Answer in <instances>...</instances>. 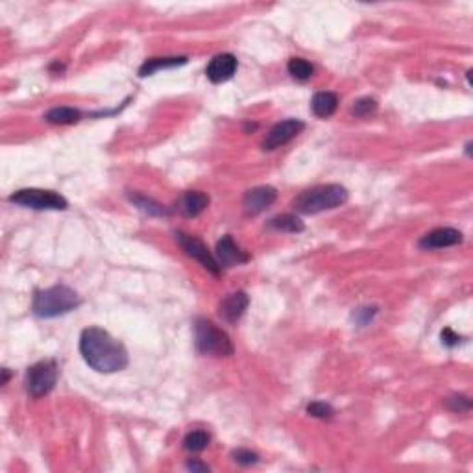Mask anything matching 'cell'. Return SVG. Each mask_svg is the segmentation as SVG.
<instances>
[{"mask_svg":"<svg viewBox=\"0 0 473 473\" xmlns=\"http://www.w3.org/2000/svg\"><path fill=\"white\" fill-rule=\"evenodd\" d=\"M80 353L98 374H115L128 366V352L102 327H87L80 337Z\"/></svg>","mask_w":473,"mask_h":473,"instance_id":"6da1fadb","label":"cell"},{"mask_svg":"<svg viewBox=\"0 0 473 473\" xmlns=\"http://www.w3.org/2000/svg\"><path fill=\"white\" fill-rule=\"evenodd\" d=\"M348 202V189L337 183L318 185L303 190L302 195L294 200V209L302 214H316L322 211L337 209Z\"/></svg>","mask_w":473,"mask_h":473,"instance_id":"7a4b0ae2","label":"cell"},{"mask_svg":"<svg viewBox=\"0 0 473 473\" xmlns=\"http://www.w3.org/2000/svg\"><path fill=\"white\" fill-rule=\"evenodd\" d=\"M82 300L67 285H54L50 288L39 290L33 298V315L38 318H58L80 307Z\"/></svg>","mask_w":473,"mask_h":473,"instance_id":"3957f363","label":"cell"},{"mask_svg":"<svg viewBox=\"0 0 473 473\" xmlns=\"http://www.w3.org/2000/svg\"><path fill=\"white\" fill-rule=\"evenodd\" d=\"M195 344L202 355L211 357H229L233 355V342L229 335L217 327L207 318H198L195 324Z\"/></svg>","mask_w":473,"mask_h":473,"instance_id":"277c9868","label":"cell"},{"mask_svg":"<svg viewBox=\"0 0 473 473\" xmlns=\"http://www.w3.org/2000/svg\"><path fill=\"white\" fill-rule=\"evenodd\" d=\"M10 202L38 211H63L69 207V202L60 192L45 189H21L10 196Z\"/></svg>","mask_w":473,"mask_h":473,"instance_id":"5b68a950","label":"cell"},{"mask_svg":"<svg viewBox=\"0 0 473 473\" xmlns=\"http://www.w3.org/2000/svg\"><path fill=\"white\" fill-rule=\"evenodd\" d=\"M58 364L54 361L36 362L26 371V390L32 398H43L50 394L58 383Z\"/></svg>","mask_w":473,"mask_h":473,"instance_id":"8992f818","label":"cell"},{"mask_svg":"<svg viewBox=\"0 0 473 473\" xmlns=\"http://www.w3.org/2000/svg\"><path fill=\"white\" fill-rule=\"evenodd\" d=\"M174 236H176V242L180 244L181 250L185 251L189 257H192L195 261H198L200 265L204 266L207 272H211L213 276H218L220 272H222V268H220V265L217 263V259H214L213 254L209 251V248L205 246L204 242L200 241V239H196V236L189 235V233H183V232H176L174 233Z\"/></svg>","mask_w":473,"mask_h":473,"instance_id":"52a82bcc","label":"cell"},{"mask_svg":"<svg viewBox=\"0 0 473 473\" xmlns=\"http://www.w3.org/2000/svg\"><path fill=\"white\" fill-rule=\"evenodd\" d=\"M303 128H305V124H303L302 121H298V119H287V121L283 122H278V124L268 131L266 139L263 141L261 146H263V150H268V152L270 150L279 148V146L290 143L294 137L302 134Z\"/></svg>","mask_w":473,"mask_h":473,"instance_id":"ba28073f","label":"cell"},{"mask_svg":"<svg viewBox=\"0 0 473 473\" xmlns=\"http://www.w3.org/2000/svg\"><path fill=\"white\" fill-rule=\"evenodd\" d=\"M276 198H278V190H276L274 187H256V189H250L246 195H244L242 205H244L246 214L256 217V214H261L263 211H266L270 205L274 204Z\"/></svg>","mask_w":473,"mask_h":473,"instance_id":"9c48e42d","label":"cell"},{"mask_svg":"<svg viewBox=\"0 0 473 473\" xmlns=\"http://www.w3.org/2000/svg\"><path fill=\"white\" fill-rule=\"evenodd\" d=\"M462 233L455 227H436V229L425 233L420 239V248H423V250H440V248L457 246L462 242Z\"/></svg>","mask_w":473,"mask_h":473,"instance_id":"30bf717a","label":"cell"},{"mask_svg":"<svg viewBox=\"0 0 473 473\" xmlns=\"http://www.w3.org/2000/svg\"><path fill=\"white\" fill-rule=\"evenodd\" d=\"M214 259H217V263L220 265V268H222V266L224 268H229V266H239L248 263L250 256H248L246 251H242L241 248L236 246L232 236L226 235L217 242V256H214Z\"/></svg>","mask_w":473,"mask_h":473,"instance_id":"8fae6325","label":"cell"},{"mask_svg":"<svg viewBox=\"0 0 473 473\" xmlns=\"http://www.w3.org/2000/svg\"><path fill=\"white\" fill-rule=\"evenodd\" d=\"M236 67H239V61H236L233 54H218V56H214L213 60L209 61L207 69H205V76L213 84H222V82L233 78V75L236 72Z\"/></svg>","mask_w":473,"mask_h":473,"instance_id":"7c38bea8","label":"cell"},{"mask_svg":"<svg viewBox=\"0 0 473 473\" xmlns=\"http://www.w3.org/2000/svg\"><path fill=\"white\" fill-rule=\"evenodd\" d=\"M248 305H250V298L246 293H233L226 296L218 305V315L222 316L227 324H235L236 320H241L242 315L246 312Z\"/></svg>","mask_w":473,"mask_h":473,"instance_id":"4fadbf2b","label":"cell"},{"mask_svg":"<svg viewBox=\"0 0 473 473\" xmlns=\"http://www.w3.org/2000/svg\"><path fill=\"white\" fill-rule=\"evenodd\" d=\"M209 205V196L202 190H185L181 195L180 202H178V209L183 217H198L207 209Z\"/></svg>","mask_w":473,"mask_h":473,"instance_id":"5bb4252c","label":"cell"},{"mask_svg":"<svg viewBox=\"0 0 473 473\" xmlns=\"http://www.w3.org/2000/svg\"><path fill=\"white\" fill-rule=\"evenodd\" d=\"M312 113H315L318 119H327V116L333 115L339 107V97L331 91H320L312 97Z\"/></svg>","mask_w":473,"mask_h":473,"instance_id":"9a60e30c","label":"cell"},{"mask_svg":"<svg viewBox=\"0 0 473 473\" xmlns=\"http://www.w3.org/2000/svg\"><path fill=\"white\" fill-rule=\"evenodd\" d=\"M185 63L187 58H152V60H146L141 65L139 76L146 78V76H152L153 72H158L161 69H172V67L185 65Z\"/></svg>","mask_w":473,"mask_h":473,"instance_id":"2e32d148","label":"cell"},{"mask_svg":"<svg viewBox=\"0 0 473 473\" xmlns=\"http://www.w3.org/2000/svg\"><path fill=\"white\" fill-rule=\"evenodd\" d=\"M82 119V112L75 109V107L69 106H60V107H52L50 112L45 115V121L50 122V124H76V122Z\"/></svg>","mask_w":473,"mask_h":473,"instance_id":"e0dca14e","label":"cell"},{"mask_svg":"<svg viewBox=\"0 0 473 473\" xmlns=\"http://www.w3.org/2000/svg\"><path fill=\"white\" fill-rule=\"evenodd\" d=\"M268 226L285 233H302L305 229V224L296 214H279V217H274L270 220Z\"/></svg>","mask_w":473,"mask_h":473,"instance_id":"ac0fdd59","label":"cell"},{"mask_svg":"<svg viewBox=\"0 0 473 473\" xmlns=\"http://www.w3.org/2000/svg\"><path fill=\"white\" fill-rule=\"evenodd\" d=\"M131 204H135L137 207L146 214H152V217H167L170 214V209H167L165 205L158 204V202H153L152 198H146V196L141 195H130Z\"/></svg>","mask_w":473,"mask_h":473,"instance_id":"d6986e66","label":"cell"},{"mask_svg":"<svg viewBox=\"0 0 473 473\" xmlns=\"http://www.w3.org/2000/svg\"><path fill=\"white\" fill-rule=\"evenodd\" d=\"M287 69L288 75L293 76V78L300 80V82L309 80L312 76V72H315V67H312L307 60H303V58H293V60L288 61Z\"/></svg>","mask_w":473,"mask_h":473,"instance_id":"ffe728a7","label":"cell"},{"mask_svg":"<svg viewBox=\"0 0 473 473\" xmlns=\"http://www.w3.org/2000/svg\"><path fill=\"white\" fill-rule=\"evenodd\" d=\"M209 435L205 431H192L185 436V440H183V447L187 451H192V453H200V451H204L205 447L209 445Z\"/></svg>","mask_w":473,"mask_h":473,"instance_id":"44dd1931","label":"cell"},{"mask_svg":"<svg viewBox=\"0 0 473 473\" xmlns=\"http://www.w3.org/2000/svg\"><path fill=\"white\" fill-rule=\"evenodd\" d=\"M377 112V102L376 100H374V98H370V97H364V98H359L357 102L353 104V107H352V113L355 116H362V119H364V116H370V115H374V113Z\"/></svg>","mask_w":473,"mask_h":473,"instance_id":"7402d4cb","label":"cell"},{"mask_svg":"<svg viewBox=\"0 0 473 473\" xmlns=\"http://www.w3.org/2000/svg\"><path fill=\"white\" fill-rule=\"evenodd\" d=\"M444 403L451 413H468L469 408H472V399L462 394L450 396V398H445Z\"/></svg>","mask_w":473,"mask_h":473,"instance_id":"603a6c76","label":"cell"},{"mask_svg":"<svg viewBox=\"0 0 473 473\" xmlns=\"http://www.w3.org/2000/svg\"><path fill=\"white\" fill-rule=\"evenodd\" d=\"M307 413L311 414L312 418H320V420H330L333 418L335 408L325 401H312V403L307 405Z\"/></svg>","mask_w":473,"mask_h":473,"instance_id":"cb8c5ba5","label":"cell"},{"mask_svg":"<svg viewBox=\"0 0 473 473\" xmlns=\"http://www.w3.org/2000/svg\"><path fill=\"white\" fill-rule=\"evenodd\" d=\"M233 460L241 466H254V464L259 462V455L254 453L250 450H236L232 453Z\"/></svg>","mask_w":473,"mask_h":473,"instance_id":"d4e9b609","label":"cell"},{"mask_svg":"<svg viewBox=\"0 0 473 473\" xmlns=\"http://www.w3.org/2000/svg\"><path fill=\"white\" fill-rule=\"evenodd\" d=\"M442 344H444V346H447V348H455V346H459L460 344V335H457L455 333L453 330H450V327H445L444 331H442Z\"/></svg>","mask_w":473,"mask_h":473,"instance_id":"484cf974","label":"cell"},{"mask_svg":"<svg viewBox=\"0 0 473 473\" xmlns=\"http://www.w3.org/2000/svg\"><path fill=\"white\" fill-rule=\"evenodd\" d=\"M187 469H190V472H209V466L204 462H200V460L192 459L187 462Z\"/></svg>","mask_w":473,"mask_h":473,"instance_id":"4316f807","label":"cell"},{"mask_svg":"<svg viewBox=\"0 0 473 473\" xmlns=\"http://www.w3.org/2000/svg\"><path fill=\"white\" fill-rule=\"evenodd\" d=\"M2 374H4V377H2V385H6V383H8V379H10V371H8V368H4V370H2Z\"/></svg>","mask_w":473,"mask_h":473,"instance_id":"83f0119b","label":"cell"}]
</instances>
